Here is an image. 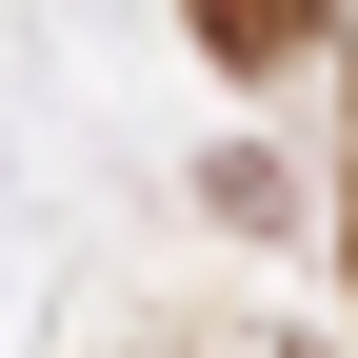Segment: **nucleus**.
I'll return each instance as SVG.
<instances>
[{"instance_id": "obj_1", "label": "nucleus", "mask_w": 358, "mask_h": 358, "mask_svg": "<svg viewBox=\"0 0 358 358\" xmlns=\"http://www.w3.org/2000/svg\"><path fill=\"white\" fill-rule=\"evenodd\" d=\"M179 20H199V60H299L338 0H179Z\"/></svg>"}]
</instances>
